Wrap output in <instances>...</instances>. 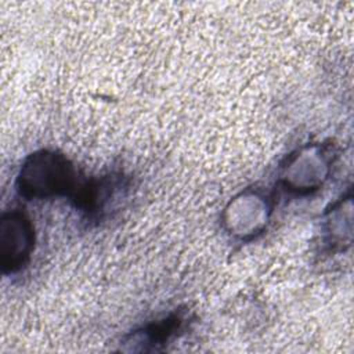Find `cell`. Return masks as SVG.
<instances>
[{"label": "cell", "mask_w": 354, "mask_h": 354, "mask_svg": "<svg viewBox=\"0 0 354 354\" xmlns=\"http://www.w3.org/2000/svg\"><path fill=\"white\" fill-rule=\"evenodd\" d=\"M82 183L75 165L64 153L40 149L30 153L21 165L17 191L29 201L73 198Z\"/></svg>", "instance_id": "cell-1"}, {"label": "cell", "mask_w": 354, "mask_h": 354, "mask_svg": "<svg viewBox=\"0 0 354 354\" xmlns=\"http://www.w3.org/2000/svg\"><path fill=\"white\" fill-rule=\"evenodd\" d=\"M328 155L321 145H306L295 151L282 166V185L299 195L318 189L329 174L330 159Z\"/></svg>", "instance_id": "cell-2"}, {"label": "cell", "mask_w": 354, "mask_h": 354, "mask_svg": "<svg viewBox=\"0 0 354 354\" xmlns=\"http://www.w3.org/2000/svg\"><path fill=\"white\" fill-rule=\"evenodd\" d=\"M35 249V227L30 218L19 212L11 210L0 218V267L4 274L22 270Z\"/></svg>", "instance_id": "cell-3"}, {"label": "cell", "mask_w": 354, "mask_h": 354, "mask_svg": "<svg viewBox=\"0 0 354 354\" xmlns=\"http://www.w3.org/2000/svg\"><path fill=\"white\" fill-rule=\"evenodd\" d=\"M270 205L257 191H245L231 201L224 212V224L230 234L238 238L254 236L268 221Z\"/></svg>", "instance_id": "cell-4"}, {"label": "cell", "mask_w": 354, "mask_h": 354, "mask_svg": "<svg viewBox=\"0 0 354 354\" xmlns=\"http://www.w3.org/2000/svg\"><path fill=\"white\" fill-rule=\"evenodd\" d=\"M184 317L171 314L165 319L148 324L124 337L126 351H158L162 350L184 329Z\"/></svg>", "instance_id": "cell-5"}]
</instances>
